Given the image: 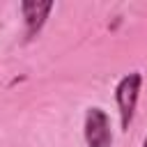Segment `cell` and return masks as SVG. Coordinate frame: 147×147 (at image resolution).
<instances>
[{
  "label": "cell",
  "instance_id": "6da1fadb",
  "mask_svg": "<svg viewBox=\"0 0 147 147\" xmlns=\"http://www.w3.org/2000/svg\"><path fill=\"white\" fill-rule=\"evenodd\" d=\"M140 85H142V76L140 71H131L126 76L119 78L117 87H115V101L119 108V124L122 131H129L133 115H136V106H138V96H140Z\"/></svg>",
  "mask_w": 147,
  "mask_h": 147
},
{
  "label": "cell",
  "instance_id": "7a4b0ae2",
  "mask_svg": "<svg viewBox=\"0 0 147 147\" xmlns=\"http://www.w3.org/2000/svg\"><path fill=\"white\" fill-rule=\"evenodd\" d=\"M83 136L87 147H110L113 145V129H110V117L103 108L92 106L85 113V124H83Z\"/></svg>",
  "mask_w": 147,
  "mask_h": 147
},
{
  "label": "cell",
  "instance_id": "3957f363",
  "mask_svg": "<svg viewBox=\"0 0 147 147\" xmlns=\"http://www.w3.org/2000/svg\"><path fill=\"white\" fill-rule=\"evenodd\" d=\"M53 9V2H34V0H25L21 5V11H23V18H25V37L32 39L37 37V32L44 28L48 14Z\"/></svg>",
  "mask_w": 147,
  "mask_h": 147
},
{
  "label": "cell",
  "instance_id": "277c9868",
  "mask_svg": "<svg viewBox=\"0 0 147 147\" xmlns=\"http://www.w3.org/2000/svg\"><path fill=\"white\" fill-rule=\"evenodd\" d=\"M142 147H147V136H145V140H142Z\"/></svg>",
  "mask_w": 147,
  "mask_h": 147
}]
</instances>
